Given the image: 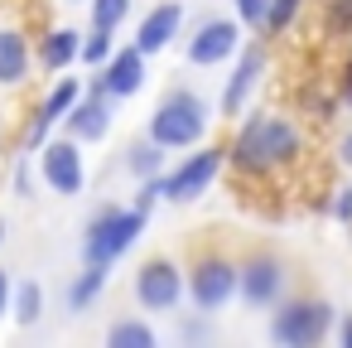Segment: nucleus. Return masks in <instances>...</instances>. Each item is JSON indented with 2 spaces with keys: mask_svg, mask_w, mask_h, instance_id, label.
<instances>
[{
  "mask_svg": "<svg viewBox=\"0 0 352 348\" xmlns=\"http://www.w3.org/2000/svg\"><path fill=\"white\" fill-rule=\"evenodd\" d=\"M294 155H299V131L285 116H251L232 141V160L246 174H265V170H275Z\"/></svg>",
  "mask_w": 352,
  "mask_h": 348,
  "instance_id": "f257e3e1",
  "label": "nucleus"
},
{
  "mask_svg": "<svg viewBox=\"0 0 352 348\" xmlns=\"http://www.w3.org/2000/svg\"><path fill=\"white\" fill-rule=\"evenodd\" d=\"M208 102L198 97V92H169L160 107H155V116H150V141L160 145V150H184V145H193V141H203V131H208Z\"/></svg>",
  "mask_w": 352,
  "mask_h": 348,
  "instance_id": "f03ea898",
  "label": "nucleus"
},
{
  "mask_svg": "<svg viewBox=\"0 0 352 348\" xmlns=\"http://www.w3.org/2000/svg\"><path fill=\"white\" fill-rule=\"evenodd\" d=\"M140 227H145V213H140V208H102V213L87 223L82 261H102V266H111L121 252H131V242L140 237Z\"/></svg>",
  "mask_w": 352,
  "mask_h": 348,
  "instance_id": "7ed1b4c3",
  "label": "nucleus"
},
{
  "mask_svg": "<svg viewBox=\"0 0 352 348\" xmlns=\"http://www.w3.org/2000/svg\"><path fill=\"white\" fill-rule=\"evenodd\" d=\"M328 324H333V309H328V305H318V300H294V305L275 309L270 338L285 343V348H309V343H318V338L328 334Z\"/></svg>",
  "mask_w": 352,
  "mask_h": 348,
  "instance_id": "20e7f679",
  "label": "nucleus"
},
{
  "mask_svg": "<svg viewBox=\"0 0 352 348\" xmlns=\"http://www.w3.org/2000/svg\"><path fill=\"white\" fill-rule=\"evenodd\" d=\"M217 170H222V150H198V155H188L174 174H160V198H174V203H193L198 194H208V184L217 179Z\"/></svg>",
  "mask_w": 352,
  "mask_h": 348,
  "instance_id": "39448f33",
  "label": "nucleus"
},
{
  "mask_svg": "<svg viewBox=\"0 0 352 348\" xmlns=\"http://www.w3.org/2000/svg\"><path fill=\"white\" fill-rule=\"evenodd\" d=\"M179 295H184V276H179L174 261L155 256V261H145V266L135 271V300H140V309L169 314V309L179 305Z\"/></svg>",
  "mask_w": 352,
  "mask_h": 348,
  "instance_id": "423d86ee",
  "label": "nucleus"
},
{
  "mask_svg": "<svg viewBox=\"0 0 352 348\" xmlns=\"http://www.w3.org/2000/svg\"><path fill=\"white\" fill-rule=\"evenodd\" d=\"M39 174L63 198L82 194V150H78V141H44L39 145Z\"/></svg>",
  "mask_w": 352,
  "mask_h": 348,
  "instance_id": "0eeeda50",
  "label": "nucleus"
},
{
  "mask_svg": "<svg viewBox=\"0 0 352 348\" xmlns=\"http://www.w3.org/2000/svg\"><path fill=\"white\" fill-rule=\"evenodd\" d=\"M188 295H193V305H198L203 314H208V309H222V305L236 295V266L222 261V256H203V261L193 266Z\"/></svg>",
  "mask_w": 352,
  "mask_h": 348,
  "instance_id": "6e6552de",
  "label": "nucleus"
},
{
  "mask_svg": "<svg viewBox=\"0 0 352 348\" xmlns=\"http://www.w3.org/2000/svg\"><path fill=\"white\" fill-rule=\"evenodd\" d=\"M285 290V266L275 256H251L241 271H236V295L246 305H275Z\"/></svg>",
  "mask_w": 352,
  "mask_h": 348,
  "instance_id": "1a4fd4ad",
  "label": "nucleus"
},
{
  "mask_svg": "<svg viewBox=\"0 0 352 348\" xmlns=\"http://www.w3.org/2000/svg\"><path fill=\"white\" fill-rule=\"evenodd\" d=\"M97 83L107 88V97H135V92L145 88V54H140V49L111 54V59L102 63V78H97Z\"/></svg>",
  "mask_w": 352,
  "mask_h": 348,
  "instance_id": "9d476101",
  "label": "nucleus"
},
{
  "mask_svg": "<svg viewBox=\"0 0 352 348\" xmlns=\"http://www.w3.org/2000/svg\"><path fill=\"white\" fill-rule=\"evenodd\" d=\"M179 25H184V6L179 0H164V6H155L145 20H140V30H135V49L150 59V54H160V49H169V39L179 34Z\"/></svg>",
  "mask_w": 352,
  "mask_h": 348,
  "instance_id": "9b49d317",
  "label": "nucleus"
},
{
  "mask_svg": "<svg viewBox=\"0 0 352 348\" xmlns=\"http://www.w3.org/2000/svg\"><path fill=\"white\" fill-rule=\"evenodd\" d=\"M227 54H236V25H232V20H208V25L193 34V44H188V59H193L198 68H212V63H222Z\"/></svg>",
  "mask_w": 352,
  "mask_h": 348,
  "instance_id": "f8f14e48",
  "label": "nucleus"
},
{
  "mask_svg": "<svg viewBox=\"0 0 352 348\" xmlns=\"http://www.w3.org/2000/svg\"><path fill=\"white\" fill-rule=\"evenodd\" d=\"M68 136L73 141H102L107 131H111V107H107V97H97V92H87V97H78L73 107H68Z\"/></svg>",
  "mask_w": 352,
  "mask_h": 348,
  "instance_id": "ddd939ff",
  "label": "nucleus"
},
{
  "mask_svg": "<svg viewBox=\"0 0 352 348\" xmlns=\"http://www.w3.org/2000/svg\"><path fill=\"white\" fill-rule=\"evenodd\" d=\"M261 73H265V54L251 44L241 59H236V68H232V78H227V92H222V112L227 116H236L241 107H246V92L261 83Z\"/></svg>",
  "mask_w": 352,
  "mask_h": 348,
  "instance_id": "4468645a",
  "label": "nucleus"
},
{
  "mask_svg": "<svg viewBox=\"0 0 352 348\" xmlns=\"http://www.w3.org/2000/svg\"><path fill=\"white\" fill-rule=\"evenodd\" d=\"M78 102V83L73 78H63L49 97H44V107H39V116H34V126H30V136H25V150H39L44 141H49V131H54V121H63L68 116V107Z\"/></svg>",
  "mask_w": 352,
  "mask_h": 348,
  "instance_id": "2eb2a0df",
  "label": "nucleus"
},
{
  "mask_svg": "<svg viewBox=\"0 0 352 348\" xmlns=\"http://www.w3.org/2000/svg\"><path fill=\"white\" fill-rule=\"evenodd\" d=\"M30 78V39L20 30H0V88H20Z\"/></svg>",
  "mask_w": 352,
  "mask_h": 348,
  "instance_id": "dca6fc26",
  "label": "nucleus"
},
{
  "mask_svg": "<svg viewBox=\"0 0 352 348\" xmlns=\"http://www.w3.org/2000/svg\"><path fill=\"white\" fill-rule=\"evenodd\" d=\"M78 44H82L78 30H54V34H44V44H39V63H44L49 73H63V68L78 59Z\"/></svg>",
  "mask_w": 352,
  "mask_h": 348,
  "instance_id": "f3484780",
  "label": "nucleus"
},
{
  "mask_svg": "<svg viewBox=\"0 0 352 348\" xmlns=\"http://www.w3.org/2000/svg\"><path fill=\"white\" fill-rule=\"evenodd\" d=\"M102 285H107V266H102V261H87V271L68 285V309H87V305L102 295Z\"/></svg>",
  "mask_w": 352,
  "mask_h": 348,
  "instance_id": "a211bd4d",
  "label": "nucleus"
},
{
  "mask_svg": "<svg viewBox=\"0 0 352 348\" xmlns=\"http://www.w3.org/2000/svg\"><path fill=\"white\" fill-rule=\"evenodd\" d=\"M107 343L111 348H155V329L140 324V319H116L107 329Z\"/></svg>",
  "mask_w": 352,
  "mask_h": 348,
  "instance_id": "6ab92c4d",
  "label": "nucleus"
},
{
  "mask_svg": "<svg viewBox=\"0 0 352 348\" xmlns=\"http://www.w3.org/2000/svg\"><path fill=\"white\" fill-rule=\"evenodd\" d=\"M126 170H131L135 179H155V174L164 170V150H160L155 141H140V145L126 150Z\"/></svg>",
  "mask_w": 352,
  "mask_h": 348,
  "instance_id": "aec40b11",
  "label": "nucleus"
},
{
  "mask_svg": "<svg viewBox=\"0 0 352 348\" xmlns=\"http://www.w3.org/2000/svg\"><path fill=\"white\" fill-rule=\"evenodd\" d=\"M44 314V285L39 280H20L15 285V319L20 324H39Z\"/></svg>",
  "mask_w": 352,
  "mask_h": 348,
  "instance_id": "412c9836",
  "label": "nucleus"
},
{
  "mask_svg": "<svg viewBox=\"0 0 352 348\" xmlns=\"http://www.w3.org/2000/svg\"><path fill=\"white\" fill-rule=\"evenodd\" d=\"M78 59H82L87 68H102V63L111 59V30H92V34L78 44Z\"/></svg>",
  "mask_w": 352,
  "mask_h": 348,
  "instance_id": "4be33fe9",
  "label": "nucleus"
},
{
  "mask_svg": "<svg viewBox=\"0 0 352 348\" xmlns=\"http://www.w3.org/2000/svg\"><path fill=\"white\" fill-rule=\"evenodd\" d=\"M131 15V0H92V25L97 30H116Z\"/></svg>",
  "mask_w": 352,
  "mask_h": 348,
  "instance_id": "5701e85b",
  "label": "nucleus"
},
{
  "mask_svg": "<svg viewBox=\"0 0 352 348\" xmlns=\"http://www.w3.org/2000/svg\"><path fill=\"white\" fill-rule=\"evenodd\" d=\"M294 10H299V0H265V25L280 30V25L294 20Z\"/></svg>",
  "mask_w": 352,
  "mask_h": 348,
  "instance_id": "b1692460",
  "label": "nucleus"
},
{
  "mask_svg": "<svg viewBox=\"0 0 352 348\" xmlns=\"http://www.w3.org/2000/svg\"><path fill=\"white\" fill-rule=\"evenodd\" d=\"M232 6L246 25H265V0H232Z\"/></svg>",
  "mask_w": 352,
  "mask_h": 348,
  "instance_id": "393cba45",
  "label": "nucleus"
},
{
  "mask_svg": "<svg viewBox=\"0 0 352 348\" xmlns=\"http://www.w3.org/2000/svg\"><path fill=\"white\" fill-rule=\"evenodd\" d=\"M347 25H352V0H338L328 15V30H347Z\"/></svg>",
  "mask_w": 352,
  "mask_h": 348,
  "instance_id": "a878e982",
  "label": "nucleus"
},
{
  "mask_svg": "<svg viewBox=\"0 0 352 348\" xmlns=\"http://www.w3.org/2000/svg\"><path fill=\"white\" fill-rule=\"evenodd\" d=\"M338 218H352V189H338V203H333Z\"/></svg>",
  "mask_w": 352,
  "mask_h": 348,
  "instance_id": "bb28decb",
  "label": "nucleus"
},
{
  "mask_svg": "<svg viewBox=\"0 0 352 348\" xmlns=\"http://www.w3.org/2000/svg\"><path fill=\"white\" fill-rule=\"evenodd\" d=\"M15 189H20V194H30V160H20V165H15Z\"/></svg>",
  "mask_w": 352,
  "mask_h": 348,
  "instance_id": "cd10ccee",
  "label": "nucleus"
},
{
  "mask_svg": "<svg viewBox=\"0 0 352 348\" xmlns=\"http://www.w3.org/2000/svg\"><path fill=\"white\" fill-rule=\"evenodd\" d=\"M6 309H10V276L0 271V314H6Z\"/></svg>",
  "mask_w": 352,
  "mask_h": 348,
  "instance_id": "c85d7f7f",
  "label": "nucleus"
},
{
  "mask_svg": "<svg viewBox=\"0 0 352 348\" xmlns=\"http://www.w3.org/2000/svg\"><path fill=\"white\" fill-rule=\"evenodd\" d=\"M338 338H342V348H352V319H347V324L338 329Z\"/></svg>",
  "mask_w": 352,
  "mask_h": 348,
  "instance_id": "c756f323",
  "label": "nucleus"
},
{
  "mask_svg": "<svg viewBox=\"0 0 352 348\" xmlns=\"http://www.w3.org/2000/svg\"><path fill=\"white\" fill-rule=\"evenodd\" d=\"M342 160H347V165H352V136H347V141H342Z\"/></svg>",
  "mask_w": 352,
  "mask_h": 348,
  "instance_id": "7c9ffc66",
  "label": "nucleus"
},
{
  "mask_svg": "<svg viewBox=\"0 0 352 348\" xmlns=\"http://www.w3.org/2000/svg\"><path fill=\"white\" fill-rule=\"evenodd\" d=\"M342 92H347V102H352V63H347V88H342Z\"/></svg>",
  "mask_w": 352,
  "mask_h": 348,
  "instance_id": "2f4dec72",
  "label": "nucleus"
},
{
  "mask_svg": "<svg viewBox=\"0 0 352 348\" xmlns=\"http://www.w3.org/2000/svg\"><path fill=\"white\" fill-rule=\"evenodd\" d=\"M0 242H6V223H0Z\"/></svg>",
  "mask_w": 352,
  "mask_h": 348,
  "instance_id": "473e14b6",
  "label": "nucleus"
}]
</instances>
